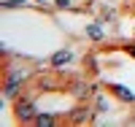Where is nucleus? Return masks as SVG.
<instances>
[{
    "label": "nucleus",
    "mask_w": 135,
    "mask_h": 127,
    "mask_svg": "<svg viewBox=\"0 0 135 127\" xmlns=\"http://www.w3.org/2000/svg\"><path fill=\"white\" fill-rule=\"evenodd\" d=\"M16 119L19 122H35V106H32V100H27V97L16 100Z\"/></svg>",
    "instance_id": "2"
},
{
    "label": "nucleus",
    "mask_w": 135,
    "mask_h": 127,
    "mask_svg": "<svg viewBox=\"0 0 135 127\" xmlns=\"http://www.w3.org/2000/svg\"><path fill=\"white\" fill-rule=\"evenodd\" d=\"M27 0H6L3 3V8H19V6H25Z\"/></svg>",
    "instance_id": "9"
},
{
    "label": "nucleus",
    "mask_w": 135,
    "mask_h": 127,
    "mask_svg": "<svg viewBox=\"0 0 135 127\" xmlns=\"http://www.w3.org/2000/svg\"><path fill=\"white\" fill-rule=\"evenodd\" d=\"M124 51H127L130 57H135V43H130V46H124Z\"/></svg>",
    "instance_id": "11"
},
{
    "label": "nucleus",
    "mask_w": 135,
    "mask_h": 127,
    "mask_svg": "<svg viewBox=\"0 0 135 127\" xmlns=\"http://www.w3.org/2000/svg\"><path fill=\"white\" fill-rule=\"evenodd\" d=\"M30 76V70H8V81H6V97H16L19 84Z\"/></svg>",
    "instance_id": "1"
},
{
    "label": "nucleus",
    "mask_w": 135,
    "mask_h": 127,
    "mask_svg": "<svg viewBox=\"0 0 135 127\" xmlns=\"http://www.w3.org/2000/svg\"><path fill=\"white\" fill-rule=\"evenodd\" d=\"M86 35L92 41H100V38H103V30H100V25H89L86 27Z\"/></svg>",
    "instance_id": "8"
},
{
    "label": "nucleus",
    "mask_w": 135,
    "mask_h": 127,
    "mask_svg": "<svg viewBox=\"0 0 135 127\" xmlns=\"http://www.w3.org/2000/svg\"><path fill=\"white\" fill-rule=\"evenodd\" d=\"M41 87H46V89H51V87H54V78H41Z\"/></svg>",
    "instance_id": "10"
},
{
    "label": "nucleus",
    "mask_w": 135,
    "mask_h": 127,
    "mask_svg": "<svg viewBox=\"0 0 135 127\" xmlns=\"http://www.w3.org/2000/svg\"><path fill=\"white\" fill-rule=\"evenodd\" d=\"M92 119H95V114H92L89 106H78V108L70 111V124H86V122H92Z\"/></svg>",
    "instance_id": "3"
},
{
    "label": "nucleus",
    "mask_w": 135,
    "mask_h": 127,
    "mask_svg": "<svg viewBox=\"0 0 135 127\" xmlns=\"http://www.w3.org/2000/svg\"><path fill=\"white\" fill-rule=\"evenodd\" d=\"M70 57H73V54H70V51H68V49H60L57 54H54V57H51V65H54V68H62L65 62H70Z\"/></svg>",
    "instance_id": "5"
},
{
    "label": "nucleus",
    "mask_w": 135,
    "mask_h": 127,
    "mask_svg": "<svg viewBox=\"0 0 135 127\" xmlns=\"http://www.w3.org/2000/svg\"><path fill=\"white\" fill-rule=\"evenodd\" d=\"M54 122H57V119H54L51 114H38V116H35V124L38 127H51Z\"/></svg>",
    "instance_id": "7"
},
{
    "label": "nucleus",
    "mask_w": 135,
    "mask_h": 127,
    "mask_svg": "<svg viewBox=\"0 0 135 127\" xmlns=\"http://www.w3.org/2000/svg\"><path fill=\"white\" fill-rule=\"evenodd\" d=\"M108 89L114 92V95H116L119 100H124V103H135V92H130L127 87H122V84H111Z\"/></svg>",
    "instance_id": "4"
},
{
    "label": "nucleus",
    "mask_w": 135,
    "mask_h": 127,
    "mask_svg": "<svg viewBox=\"0 0 135 127\" xmlns=\"http://www.w3.org/2000/svg\"><path fill=\"white\" fill-rule=\"evenodd\" d=\"M57 6H60V8H68V6H70V0H57Z\"/></svg>",
    "instance_id": "12"
},
{
    "label": "nucleus",
    "mask_w": 135,
    "mask_h": 127,
    "mask_svg": "<svg viewBox=\"0 0 135 127\" xmlns=\"http://www.w3.org/2000/svg\"><path fill=\"white\" fill-rule=\"evenodd\" d=\"M89 92H92V87H89V84H84V81H76V84H73V95H76L78 100L89 97Z\"/></svg>",
    "instance_id": "6"
}]
</instances>
